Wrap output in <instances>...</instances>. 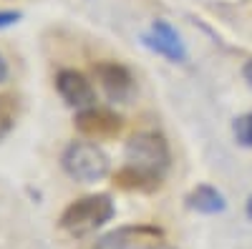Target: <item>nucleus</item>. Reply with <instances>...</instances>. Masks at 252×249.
<instances>
[{
	"label": "nucleus",
	"mask_w": 252,
	"mask_h": 249,
	"mask_svg": "<svg viewBox=\"0 0 252 249\" xmlns=\"http://www.w3.org/2000/svg\"><path fill=\"white\" fill-rule=\"evenodd\" d=\"M114 214H116V204L109 194H89V196L71 201L63 209L58 224L71 237H86V234L101 229L106 221H111Z\"/></svg>",
	"instance_id": "obj_1"
},
{
	"label": "nucleus",
	"mask_w": 252,
	"mask_h": 249,
	"mask_svg": "<svg viewBox=\"0 0 252 249\" xmlns=\"http://www.w3.org/2000/svg\"><path fill=\"white\" fill-rule=\"evenodd\" d=\"M76 129L86 138H111L124 129V118L111 111V109H101V106H89L76 111Z\"/></svg>",
	"instance_id": "obj_7"
},
{
	"label": "nucleus",
	"mask_w": 252,
	"mask_h": 249,
	"mask_svg": "<svg viewBox=\"0 0 252 249\" xmlns=\"http://www.w3.org/2000/svg\"><path fill=\"white\" fill-rule=\"evenodd\" d=\"M8 78V63L3 60V55H0V83H3Z\"/></svg>",
	"instance_id": "obj_15"
},
{
	"label": "nucleus",
	"mask_w": 252,
	"mask_h": 249,
	"mask_svg": "<svg viewBox=\"0 0 252 249\" xmlns=\"http://www.w3.org/2000/svg\"><path fill=\"white\" fill-rule=\"evenodd\" d=\"M15 118H18V98L10 93H0V141L13 131Z\"/></svg>",
	"instance_id": "obj_11"
},
{
	"label": "nucleus",
	"mask_w": 252,
	"mask_h": 249,
	"mask_svg": "<svg viewBox=\"0 0 252 249\" xmlns=\"http://www.w3.org/2000/svg\"><path fill=\"white\" fill-rule=\"evenodd\" d=\"M124 159H126V166H134L136 171L164 181V174L169 171V164H172V151L161 134L139 131L126 141Z\"/></svg>",
	"instance_id": "obj_2"
},
{
	"label": "nucleus",
	"mask_w": 252,
	"mask_h": 249,
	"mask_svg": "<svg viewBox=\"0 0 252 249\" xmlns=\"http://www.w3.org/2000/svg\"><path fill=\"white\" fill-rule=\"evenodd\" d=\"M187 206L197 214H222L227 209L224 194L209 184H199L187 194Z\"/></svg>",
	"instance_id": "obj_9"
},
{
	"label": "nucleus",
	"mask_w": 252,
	"mask_h": 249,
	"mask_svg": "<svg viewBox=\"0 0 252 249\" xmlns=\"http://www.w3.org/2000/svg\"><path fill=\"white\" fill-rule=\"evenodd\" d=\"M245 214H247V219L252 221V194H250V199H247V204H245Z\"/></svg>",
	"instance_id": "obj_16"
},
{
	"label": "nucleus",
	"mask_w": 252,
	"mask_h": 249,
	"mask_svg": "<svg viewBox=\"0 0 252 249\" xmlns=\"http://www.w3.org/2000/svg\"><path fill=\"white\" fill-rule=\"evenodd\" d=\"M20 18H23L20 10H0V30L13 28L15 23H20Z\"/></svg>",
	"instance_id": "obj_13"
},
{
	"label": "nucleus",
	"mask_w": 252,
	"mask_h": 249,
	"mask_svg": "<svg viewBox=\"0 0 252 249\" xmlns=\"http://www.w3.org/2000/svg\"><path fill=\"white\" fill-rule=\"evenodd\" d=\"M94 249H169L164 239V232L149 224H131L119 226L103 234Z\"/></svg>",
	"instance_id": "obj_4"
},
{
	"label": "nucleus",
	"mask_w": 252,
	"mask_h": 249,
	"mask_svg": "<svg viewBox=\"0 0 252 249\" xmlns=\"http://www.w3.org/2000/svg\"><path fill=\"white\" fill-rule=\"evenodd\" d=\"M56 91L76 111L96 106V91L91 86V81L83 76L81 71H73V68L58 71V76H56Z\"/></svg>",
	"instance_id": "obj_8"
},
{
	"label": "nucleus",
	"mask_w": 252,
	"mask_h": 249,
	"mask_svg": "<svg viewBox=\"0 0 252 249\" xmlns=\"http://www.w3.org/2000/svg\"><path fill=\"white\" fill-rule=\"evenodd\" d=\"M61 166L73 181H81V184L101 181L111 171L109 156L94 141H71L61 154Z\"/></svg>",
	"instance_id": "obj_3"
},
{
	"label": "nucleus",
	"mask_w": 252,
	"mask_h": 249,
	"mask_svg": "<svg viewBox=\"0 0 252 249\" xmlns=\"http://www.w3.org/2000/svg\"><path fill=\"white\" fill-rule=\"evenodd\" d=\"M141 43L149 51L169 58L172 63H187V58H189L179 30L172 23H166V20H154L149 26V30L141 35Z\"/></svg>",
	"instance_id": "obj_6"
},
{
	"label": "nucleus",
	"mask_w": 252,
	"mask_h": 249,
	"mask_svg": "<svg viewBox=\"0 0 252 249\" xmlns=\"http://www.w3.org/2000/svg\"><path fill=\"white\" fill-rule=\"evenodd\" d=\"M94 73H96V81L103 88V93L116 103L131 101V96L136 93V78L124 63H116V60H98L94 66Z\"/></svg>",
	"instance_id": "obj_5"
},
{
	"label": "nucleus",
	"mask_w": 252,
	"mask_h": 249,
	"mask_svg": "<svg viewBox=\"0 0 252 249\" xmlns=\"http://www.w3.org/2000/svg\"><path fill=\"white\" fill-rule=\"evenodd\" d=\"M242 76H245V81H247L250 86H252V58H250L247 63H245V68H242Z\"/></svg>",
	"instance_id": "obj_14"
},
{
	"label": "nucleus",
	"mask_w": 252,
	"mask_h": 249,
	"mask_svg": "<svg viewBox=\"0 0 252 249\" xmlns=\"http://www.w3.org/2000/svg\"><path fill=\"white\" fill-rule=\"evenodd\" d=\"M114 184L119 189H126V192H157L161 181L159 179H152L141 171H136L134 166H121V169L114 174Z\"/></svg>",
	"instance_id": "obj_10"
},
{
	"label": "nucleus",
	"mask_w": 252,
	"mask_h": 249,
	"mask_svg": "<svg viewBox=\"0 0 252 249\" xmlns=\"http://www.w3.org/2000/svg\"><path fill=\"white\" fill-rule=\"evenodd\" d=\"M232 134H235V141L245 149H252V111L250 113H242L232 121Z\"/></svg>",
	"instance_id": "obj_12"
}]
</instances>
